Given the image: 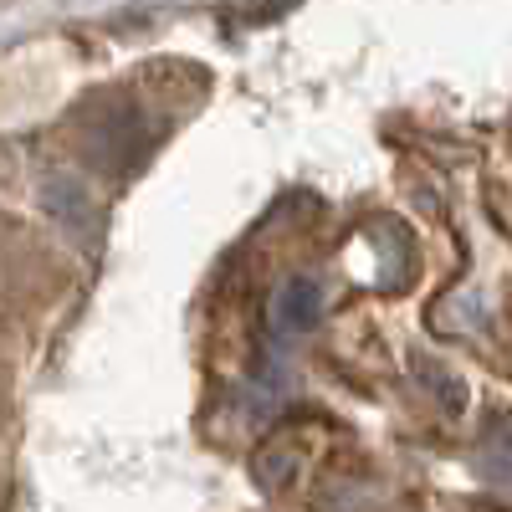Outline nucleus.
I'll return each instance as SVG.
<instances>
[{"mask_svg": "<svg viewBox=\"0 0 512 512\" xmlns=\"http://www.w3.org/2000/svg\"><path fill=\"white\" fill-rule=\"evenodd\" d=\"M297 446L292 441H267L262 451H256V461H251V472H256V482L262 487H272V492H282L292 477H297Z\"/></svg>", "mask_w": 512, "mask_h": 512, "instance_id": "2", "label": "nucleus"}, {"mask_svg": "<svg viewBox=\"0 0 512 512\" xmlns=\"http://www.w3.org/2000/svg\"><path fill=\"white\" fill-rule=\"evenodd\" d=\"M318 313H323V287H318L313 277H287V282L272 292V328H277L282 338L308 333V328L318 323Z\"/></svg>", "mask_w": 512, "mask_h": 512, "instance_id": "1", "label": "nucleus"}, {"mask_svg": "<svg viewBox=\"0 0 512 512\" xmlns=\"http://www.w3.org/2000/svg\"><path fill=\"white\" fill-rule=\"evenodd\" d=\"M47 205L57 210V216H67L72 226H88V200H82V190L72 180H52L47 185Z\"/></svg>", "mask_w": 512, "mask_h": 512, "instance_id": "3", "label": "nucleus"}]
</instances>
